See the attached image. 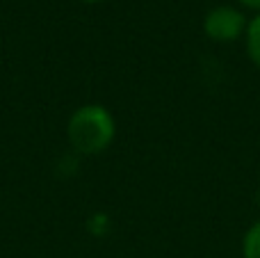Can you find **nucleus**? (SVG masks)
<instances>
[{"instance_id":"423d86ee","label":"nucleus","mask_w":260,"mask_h":258,"mask_svg":"<svg viewBox=\"0 0 260 258\" xmlns=\"http://www.w3.org/2000/svg\"><path fill=\"white\" fill-rule=\"evenodd\" d=\"M80 3H87V5H96V3H105V0H80Z\"/></svg>"},{"instance_id":"f03ea898","label":"nucleus","mask_w":260,"mask_h":258,"mask_svg":"<svg viewBox=\"0 0 260 258\" xmlns=\"http://www.w3.org/2000/svg\"><path fill=\"white\" fill-rule=\"evenodd\" d=\"M249 18L244 12L233 5H217L203 18V32L215 44H233L238 39H244Z\"/></svg>"},{"instance_id":"7ed1b4c3","label":"nucleus","mask_w":260,"mask_h":258,"mask_svg":"<svg viewBox=\"0 0 260 258\" xmlns=\"http://www.w3.org/2000/svg\"><path fill=\"white\" fill-rule=\"evenodd\" d=\"M244 48H247V57L251 59V64L260 71V12L253 18H249V23H247Z\"/></svg>"},{"instance_id":"39448f33","label":"nucleus","mask_w":260,"mask_h":258,"mask_svg":"<svg viewBox=\"0 0 260 258\" xmlns=\"http://www.w3.org/2000/svg\"><path fill=\"white\" fill-rule=\"evenodd\" d=\"M240 3V7H244V9H253V12H260V0H238Z\"/></svg>"},{"instance_id":"f257e3e1","label":"nucleus","mask_w":260,"mask_h":258,"mask_svg":"<svg viewBox=\"0 0 260 258\" xmlns=\"http://www.w3.org/2000/svg\"><path fill=\"white\" fill-rule=\"evenodd\" d=\"M117 137V119L103 103H85L71 112L67 121V140L80 155H99L112 146Z\"/></svg>"},{"instance_id":"20e7f679","label":"nucleus","mask_w":260,"mask_h":258,"mask_svg":"<svg viewBox=\"0 0 260 258\" xmlns=\"http://www.w3.org/2000/svg\"><path fill=\"white\" fill-rule=\"evenodd\" d=\"M240 251H242V258H260V219H256L244 231L242 242H240Z\"/></svg>"}]
</instances>
